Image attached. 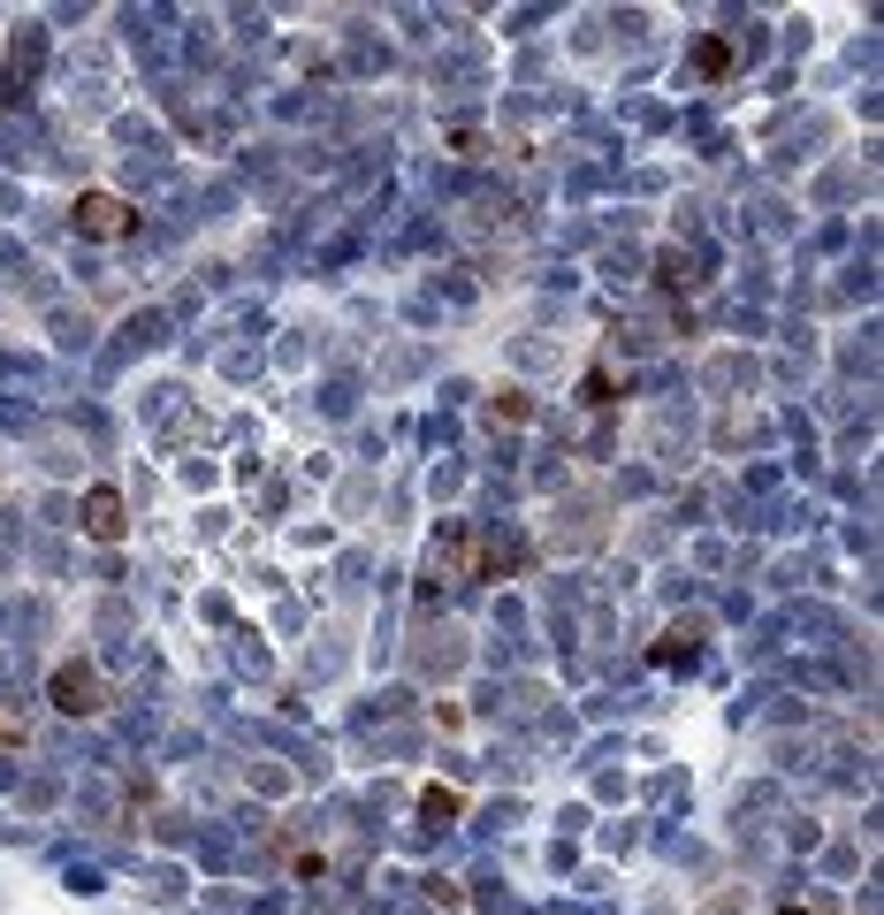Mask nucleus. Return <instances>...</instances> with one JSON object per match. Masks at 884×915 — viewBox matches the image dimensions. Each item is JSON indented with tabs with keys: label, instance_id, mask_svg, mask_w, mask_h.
Instances as JSON below:
<instances>
[{
	"label": "nucleus",
	"instance_id": "nucleus-2",
	"mask_svg": "<svg viewBox=\"0 0 884 915\" xmlns=\"http://www.w3.org/2000/svg\"><path fill=\"white\" fill-rule=\"evenodd\" d=\"M85 535H92V542H115V535H123V497H115V489H92V497H85Z\"/></svg>",
	"mask_w": 884,
	"mask_h": 915
},
{
	"label": "nucleus",
	"instance_id": "nucleus-1",
	"mask_svg": "<svg viewBox=\"0 0 884 915\" xmlns=\"http://www.w3.org/2000/svg\"><path fill=\"white\" fill-rule=\"evenodd\" d=\"M77 229H85V237H123V229H130V206L108 199V191H92V199H77Z\"/></svg>",
	"mask_w": 884,
	"mask_h": 915
},
{
	"label": "nucleus",
	"instance_id": "nucleus-3",
	"mask_svg": "<svg viewBox=\"0 0 884 915\" xmlns=\"http://www.w3.org/2000/svg\"><path fill=\"white\" fill-rule=\"evenodd\" d=\"M54 694H62V710H100V679L92 672H62Z\"/></svg>",
	"mask_w": 884,
	"mask_h": 915
}]
</instances>
